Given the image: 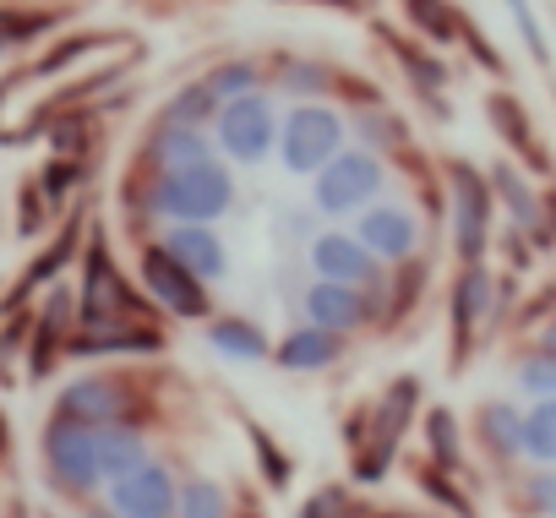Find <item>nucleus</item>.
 <instances>
[{"instance_id": "nucleus-1", "label": "nucleus", "mask_w": 556, "mask_h": 518, "mask_svg": "<svg viewBox=\"0 0 556 518\" xmlns=\"http://www.w3.org/2000/svg\"><path fill=\"white\" fill-rule=\"evenodd\" d=\"M235 207V175L207 159V164H186V169H159V180L148 186V213L164 224H213Z\"/></svg>"}, {"instance_id": "nucleus-2", "label": "nucleus", "mask_w": 556, "mask_h": 518, "mask_svg": "<svg viewBox=\"0 0 556 518\" xmlns=\"http://www.w3.org/2000/svg\"><path fill=\"white\" fill-rule=\"evenodd\" d=\"M447 218H453V251L458 263H485V251L496 240V191L491 175L475 164H447Z\"/></svg>"}, {"instance_id": "nucleus-3", "label": "nucleus", "mask_w": 556, "mask_h": 518, "mask_svg": "<svg viewBox=\"0 0 556 518\" xmlns=\"http://www.w3.org/2000/svg\"><path fill=\"white\" fill-rule=\"evenodd\" d=\"M213 142L229 164H262L278 148V110L267 88H251L229 104H218L213 115Z\"/></svg>"}, {"instance_id": "nucleus-4", "label": "nucleus", "mask_w": 556, "mask_h": 518, "mask_svg": "<svg viewBox=\"0 0 556 518\" xmlns=\"http://www.w3.org/2000/svg\"><path fill=\"white\" fill-rule=\"evenodd\" d=\"M382 186H388V169H382V159H377L371 148H339V153L317 169L312 197H317V207H323L328 218H350V213H366Z\"/></svg>"}, {"instance_id": "nucleus-5", "label": "nucleus", "mask_w": 556, "mask_h": 518, "mask_svg": "<svg viewBox=\"0 0 556 518\" xmlns=\"http://www.w3.org/2000/svg\"><path fill=\"white\" fill-rule=\"evenodd\" d=\"M339 148H344V115L317 99H301L278 121V159H285L290 175H317Z\"/></svg>"}, {"instance_id": "nucleus-6", "label": "nucleus", "mask_w": 556, "mask_h": 518, "mask_svg": "<svg viewBox=\"0 0 556 518\" xmlns=\"http://www.w3.org/2000/svg\"><path fill=\"white\" fill-rule=\"evenodd\" d=\"M142 301L131 295L126 274L110 263V245L93 235L88 256H83V290H77V323L83 328H104V323H142Z\"/></svg>"}, {"instance_id": "nucleus-7", "label": "nucleus", "mask_w": 556, "mask_h": 518, "mask_svg": "<svg viewBox=\"0 0 556 518\" xmlns=\"http://www.w3.org/2000/svg\"><path fill=\"white\" fill-rule=\"evenodd\" d=\"M415 409H420V382H415V377H399V382L377 399V409H371V420H366V442H361L366 453L355 458V480H361V485H377V480L388 475V464H393V453H399V442H404Z\"/></svg>"}, {"instance_id": "nucleus-8", "label": "nucleus", "mask_w": 556, "mask_h": 518, "mask_svg": "<svg viewBox=\"0 0 556 518\" xmlns=\"http://www.w3.org/2000/svg\"><path fill=\"white\" fill-rule=\"evenodd\" d=\"M45 464L55 475L61 491L72 496H93L104 485V469H99V426H83V420H66L55 415L45 426Z\"/></svg>"}, {"instance_id": "nucleus-9", "label": "nucleus", "mask_w": 556, "mask_h": 518, "mask_svg": "<svg viewBox=\"0 0 556 518\" xmlns=\"http://www.w3.org/2000/svg\"><path fill=\"white\" fill-rule=\"evenodd\" d=\"M142 285H148V295H153L159 312L186 317V323H202V317H207V290H202V279H197L191 268H180L164 245H148V251H142Z\"/></svg>"}, {"instance_id": "nucleus-10", "label": "nucleus", "mask_w": 556, "mask_h": 518, "mask_svg": "<svg viewBox=\"0 0 556 518\" xmlns=\"http://www.w3.org/2000/svg\"><path fill=\"white\" fill-rule=\"evenodd\" d=\"M447 323H453V344H458V361H464L475 333H485L496 323V279H491L485 263H464L458 268L453 295H447Z\"/></svg>"}, {"instance_id": "nucleus-11", "label": "nucleus", "mask_w": 556, "mask_h": 518, "mask_svg": "<svg viewBox=\"0 0 556 518\" xmlns=\"http://www.w3.org/2000/svg\"><path fill=\"white\" fill-rule=\"evenodd\" d=\"M312 274L317 279H339V285H361V290H377L382 285V263L361 245V235L350 229H328L312 240Z\"/></svg>"}, {"instance_id": "nucleus-12", "label": "nucleus", "mask_w": 556, "mask_h": 518, "mask_svg": "<svg viewBox=\"0 0 556 518\" xmlns=\"http://www.w3.org/2000/svg\"><path fill=\"white\" fill-rule=\"evenodd\" d=\"M361 245L377 256V263H409V256L420 251V218L399 202H371L355 224Z\"/></svg>"}, {"instance_id": "nucleus-13", "label": "nucleus", "mask_w": 556, "mask_h": 518, "mask_svg": "<svg viewBox=\"0 0 556 518\" xmlns=\"http://www.w3.org/2000/svg\"><path fill=\"white\" fill-rule=\"evenodd\" d=\"M175 475L159 469L153 458L121 480H110V513L121 518H175Z\"/></svg>"}, {"instance_id": "nucleus-14", "label": "nucleus", "mask_w": 556, "mask_h": 518, "mask_svg": "<svg viewBox=\"0 0 556 518\" xmlns=\"http://www.w3.org/2000/svg\"><path fill=\"white\" fill-rule=\"evenodd\" d=\"M491 191H496V207L507 213L513 229H523L540 251H551V229H545V197L534 191V180L518 169V164H491Z\"/></svg>"}, {"instance_id": "nucleus-15", "label": "nucleus", "mask_w": 556, "mask_h": 518, "mask_svg": "<svg viewBox=\"0 0 556 518\" xmlns=\"http://www.w3.org/2000/svg\"><path fill=\"white\" fill-rule=\"evenodd\" d=\"M377 312V290L366 295L361 285H339V279H317L306 290V323L312 328H328V333H355L366 328Z\"/></svg>"}, {"instance_id": "nucleus-16", "label": "nucleus", "mask_w": 556, "mask_h": 518, "mask_svg": "<svg viewBox=\"0 0 556 518\" xmlns=\"http://www.w3.org/2000/svg\"><path fill=\"white\" fill-rule=\"evenodd\" d=\"M66 420H83V426H126L131 415V388L115 382V377H83L61 393V409Z\"/></svg>"}, {"instance_id": "nucleus-17", "label": "nucleus", "mask_w": 556, "mask_h": 518, "mask_svg": "<svg viewBox=\"0 0 556 518\" xmlns=\"http://www.w3.org/2000/svg\"><path fill=\"white\" fill-rule=\"evenodd\" d=\"M159 245L175 256L180 268H191L202 285H213V279H224V274H229V245H224L207 224H164Z\"/></svg>"}, {"instance_id": "nucleus-18", "label": "nucleus", "mask_w": 556, "mask_h": 518, "mask_svg": "<svg viewBox=\"0 0 556 518\" xmlns=\"http://www.w3.org/2000/svg\"><path fill=\"white\" fill-rule=\"evenodd\" d=\"M475 442H480V453H485L491 464H502V469L523 464V404H513V399H485V404L475 409Z\"/></svg>"}, {"instance_id": "nucleus-19", "label": "nucleus", "mask_w": 556, "mask_h": 518, "mask_svg": "<svg viewBox=\"0 0 556 518\" xmlns=\"http://www.w3.org/2000/svg\"><path fill=\"white\" fill-rule=\"evenodd\" d=\"M159 333L142 328V323H104V328H83L72 333V355L77 361H99V355H159Z\"/></svg>"}, {"instance_id": "nucleus-20", "label": "nucleus", "mask_w": 556, "mask_h": 518, "mask_svg": "<svg viewBox=\"0 0 556 518\" xmlns=\"http://www.w3.org/2000/svg\"><path fill=\"white\" fill-rule=\"evenodd\" d=\"M213 159V137L207 126H153L148 137V164L153 169H186V164H207Z\"/></svg>"}, {"instance_id": "nucleus-21", "label": "nucleus", "mask_w": 556, "mask_h": 518, "mask_svg": "<svg viewBox=\"0 0 556 518\" xmlns=\"http://www.w3.org/2000/svg\"><path fill=\"white\" fill-rule=\"evenodd\" d=\"M344 355V333H328V328H295L285 344L273 350V361L285 366V371H328L333 361Z\"/></svg>"}, {"instance_id": "nucleus-22", "label": "nucleus", "mask_w": 556, "mask_h": 518, "mask_svg": "<svg viewBox=\"0 0 556 518\" xmlns=\"http://www.w3.org/2000/svg\"><path fill=\"white\" fill-rule=\"evenodd\" d=\"M485 110H491L496 131L507 137V148H513V153H523V164H529V169H545V164H551V159H545V148L534 142V126H529V115H523V104H518V99L491 93V104H485Z\"/></svg>"}, {"instance_id": "nucleus-23", "label": "nucleus", "mask_w": 556, "mask_h": 518, "mask_svg": "<svg viewBox=\"0 0 556 518\" xmlns=\"http://www.w3.org/2000/svg\"><path fill=\"white\" fill-rule=\"evenodd\" d=\"M207 344H213L224 361H267V355H273L267 333H262L256 323H245V317H218V323H207Z\"/></svg>"}, {"instance_id": "nucleus-24", "label": "nucleus", "mask_w": 556, "mask_h": 518, "mask_svg": "<svg viewBox=\"0 0 556 518\" xmlns=\"http://www.w3.org/2000/svg\"><path fill=\"white\" fill-rule=\"evenodd\" d=\"M142 464H148L142 431H131V426H99V469H104V485L121 480V475H131V469H142Z\"/></svg>"}, {"instance_id": "nucleus-25", "label": "nucleus", "mask_w": 556, "mask_h": 518, "mask_svg": "<svg viewBox=\"0 0 556 518\" xmlns=\"http://www.w3.org/2000/svg\"><path fill=\"white\" fill-rule=\"evenodd\" d=\"M388 45H393V55H399V66H404V77H409V88H415L420 99H437V93L447 88V66L437 61V50L409 45V39H388Z\"/></svg>"}, {"instance_id": "nucleus-26", "label": "nucleus", "mask_w": 556, "mask_h": 518, "mask_svg": "<svg viewBox=\"0 0 556 518\" xmlns=\"http://www.w3.org/2000/svg\"><path fill=\"white\" fill-rule=\"evenodd\" d=\"M426 453H431V464L447 469V475L464 464V431H458V415L442 409V404L426 415Z\"/></svg>"}, {"instance_id": "nucleus-27", "label": "nucleus", "mask_w": 556, "mask_h": 518, "mask_svg": "<svg viewBox=\"0 0 556 518\" xmlns=\"http://www.w3.org/2000/svg\"><path fill=\"white\" fill-rule=\"evenodd\" d=\"M523 458L556 464V399H534L523 409Z\"/></svg>"}, {"instance_id": "nucleus-28", "label": "nucleus", "mask_w": 556, "mask_h": 518, "mask_svg": "<svg viewBox=\"0 0 556 518\" xmlns=\"http://www.w3.org/2000/svg\"><path fill=\"white\" fill-rule=\"evenodd\" d=\"M328 88H333V66H323V61H301V55H285V61H278V93L323 99Z\"/></svg>"}, {"instance_id": "nucleus-29", "label": "nucleus", "mask_w": 556, "mask_h": 518, "mask_svg": "<svg viewBox=\"0 0 556 518\" xmlns=\"http://www.w3.org/2000/svg\"><path fill=\"white\" fill-rule=\"evenodd\" d=\"M202 88L218 99V104H229V99H240V93H251V88H267V77H262V66L256 61H218L207 77H202Z\"/></svg>"}, {"instance_id": "nucleus-30", "label": "nucleus", "mask_w": 556, "mask_h": 518, "mask_svg": "<svg viewBox=\"0 0 556 518\" xmlns=\"http://www.w3.org/2000/svg\"><path fill=\"white\" fill-rule=\"evenodd\" d=\"M513 382H518L523 399H556V350L529 344L518 355V366H513Z\"/></svg>"}, {"instance_id": "nucleus-31", "label": "nucleus", "mask_w": 556, "mask_h": 518, "mask_svg": "<svg viewBox=\"0 0 556 518\" xmlns=\"http://www.w3.org/2000/svg\"><path fill=\"white\" fill-rule=\"evenodd\" d=\"M404 12H409V23H415L431 45H453V39H464V17L447 7V0H404Z\"/></svg>"}, {"instance_id": "nucleus-32", "label": "nucleus", "mask_w": 556, "mask_h": 518, "mask_svg": "<svg viewBox=\"0 0 556 518\" xmlns=\"http://www.w3.org/2000/svg\"><path fill=\"white\" fill-rule=\"evenodd\" d=\"M213 115H218V99H213L202 83L180 88V93L159 110V121H164V126H213Z\"/></svg>"}, {"instance_id": "nucleus-33", "label": "nucleus", "mask_w": 556, "mask_h": 518, "mask_svg": "<svg viewBox=\"0 0 556 518\" xmlns=\"http://www.w3.org/2000/svg\"><path fill=\"white\" fill-rule=\"evenodd\" d=\"M518 507L529 518H556V464H534V475L518 480Z\"/></svg>"}, {"instance_id": "nucleus-34", "label": "nucleus", "mask_w": 556, "mask_h": 518, "mask_svg": "<svg viewBox=\"0 0 556 518\" xmlns=\"http://www.w3.org/2000/svg\"><path fill=\"white\" fill-rule=\"evenodd\" d=\"M175 518H229V502L213 480H186L175 496Z\"/></svg>"}, {"instance_id": "nucleus-35", "label": "nucleus", "mask_w": 556, "mask_h": 518, "mask_svg": "<svg viewBox=\"0 0 556 518\" xmlns=\"http://www.w3.org/2000/svg\"><path fill=\"white\" fill-rule=\"evenodd\" d=\"M502 7H507V17H513V28H518V39L529 50V61L534 66H551V39H545V28L534 17V0H502Z\"/></svg>"}, {"instance_id": "nucleus-36", "label": "nucleus", "mask_w": 556, "mask_h": 518, "mask_svg": "<svg viewBox=\"0 0 556 518\" xmlns=\"http://www.w3.org/2000/svg\"><path fill=\"white\" fill-rule=\"evenodd\" d=\"M72 251H77V218H72V224H66V229H61V235L50 240V251H39V263H34V274L23 279V295H28V290H39V285H50V279L61 274V263H66Z\"/></svg>"}, {"instance_id": "nucleus-37", "label": "nucleus", "mask_w": 556, "mask_h": 518, "mask_svg": "<svg viewBox=\"0 0 556 518\" xmlns=\"http://www.w3.org/2000/svg\"><path fill=\"white\" fill-rule=\"evenodd\" d=\"M355 131H361L371 148H399V142H404V126H399L388 110H366V115H355Z\"/></svg>"}, {"instance_id": "nucleus-38", "label": "nucleus", "mask_w": 556, "mask_h": 518, "mask_svg": "<svg viewBox=\"0 0 556 518\" xmlns=\"http://www.w3.org/2000/svg\"><path fill=\"white\" fill-rule=\"evenodd\" d=\"M420 485H426V496H431V502H442L453 518H469V496H458V491H453L447 469H437V464H431V469L420 475Z\"/></svg>"}, {"instance_id": "nucleus-39", "label": "nucleus", "mask_w": 556, "mask_h": 518, "mask_svg": "<svg viewBox=\"0 0 556 518\" xmlns=\"http://www.w3.org/2000/svg\"><path fill=\"white\" fill-rule=\"evenodd\" d=\"M251 442H256V464L267 469V485H290V458L278 453V442L267 431H251Z\"/></svg>"}, {"instance_id": "nucleus-40", "label": "nucleus", "mask_w": 556, "mask_h": 518, "mask_svg": "<svg viewBox=\"0 0 556 518\" xmlns=\"http://www.w3.org/2000/svg\"><path fill=\"white\" fill-rule=\"evenodd\" d=\"M306 513H312V518H350V491H344V485H328V491H317V496L306 502Z\"/></svg>"}, {"instance_id": "nucleus-41", "label": "nucleus", "mask_w": 556, "mask_h": 518, "mask_svg": "<svg viewBox=\"0 0 556 518\" xmlns=\"http://www.w3.org/2000/svg\"><path fill=\"white\" fill-rule=\"evenodd\" d=\"M540 197H545V229H551V240H556V180H551Z\"/></svg>"}, {"instance_id": "nucleus-42", "label": "nucleus", "mask_w": 556, "mask_h": 518, "mask_svg": "<svg viewBox=\"0 0 556 518\" xmlns=\"http://www.w3.org/2000/svg\"><path fill=\"white\" fill-rule=\"evenodd\" d=\"M534 344H540V350H556V317H545V323H540Z\"/></svg>"}, {"instance_id": "nucleus-43", "label": "nucleus", "mask_w": 556, "mask_h": 518, "mask_svg": "<svg viewBox=\"0 0 556 518\" xmlns=\"http://www.w3.org/2000/svg\"><path fill=\"white\" fill-rule=\"evenodd\" d=\"M323 7H339V12H366L371 0H323Z\"/></svg>"}, {"instance_id": "nucleus-44", "label": "nucleus", "mask_w": 556, "mask_h": 518, "mask_svg": "<svg viewBox=\"0 0 556 518\" xmlns=\"http://www.w3.org/2000/svg\"><path fill=\"white\" fill-rule=\"evenodd\" d=\"M7 50H12V39H7V34H0V61H7Z\"/></svg>"}, {"instance_id": "nucleus-45", "label": "nucleus", "mask_w": 556, "mask_h": 518, "mask_svg": "<svg viewBox=\"0 0 556 518\" xmlns=\"http://www.w3.org/2000/svg\"><path fill=\"white\" fill-rule=\"evenodd\" d=\"M93 518H121V513H93Z\"/></svg>"}, {"instance_id": "nucleus-46", "label": "nucleus", "mask_w": 556, "mask_h": 518, "mask_svg": "<svg viewBox=\"0 0 556 518\" xmlns=\"http://www.w3.org/2000/svg\"><path fill=\"white\" fill-rule=\"evenodd\" d=\"M377 518H404V513H377Z\"/></svg>"}, {"instance_id": "nucleus-47", "label": "nucleus", "mask_w": 556, "mask_h": 518, "mask_svg": "<svg viewBox=\"0 0 556 518\" xmlns=\"http://www.w3.org/2000/svg\"><path fill=\"white\" fill-rule=\"evenodd\" d=\"M426 518H453V513H426Z\"/></svg>"}, {"instance_id": "nucleus-48", "label": "nucleus", "mask_w": 556, "mask_h": 518, "mask_svg": "<svg viewBox=\"0 0 556 518\" xmlns=\"http://www.w3.org/2000/svg\"><path fill=\"white\" fill-rule=\"evenodd\" d=\"M295 518H312V513H306V507H301V513H295Z\"/></svg>"}]
</instances>
